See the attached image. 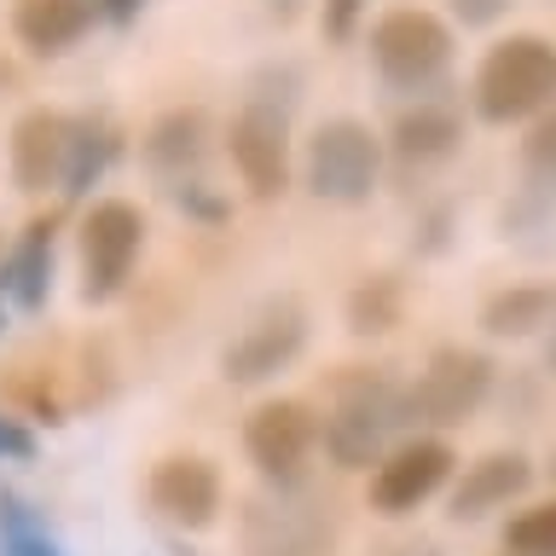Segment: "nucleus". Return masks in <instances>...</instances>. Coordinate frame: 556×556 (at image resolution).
<instances>
[{
    "instance_id": "nucleus-23",
    "label": "nucleus",
    "mask_w": 556,
    "mask_h": 556,
    "mask_svg": "<svg viewBox=\"0 0 556 556\" xmlns=\"http://www.w3.org/2000/svg\"><path fill=\"white\" fill-rule=\"evenodd\" d=\"M0 521H7V556H59V545H52L29 516H17V504H7Z\"/></svg>"
},
{
    "instance_id": "nucleus-7",
    "label": "nucleus",
    "mask_w": 556,
    "mask_h": 556,
    "mask_svg": "<svg viewBox=\"0 0 556 556\" xmlns=\"http://www.w3.org/2000/svg\"><path fill=\"white\" fill-rule=\"evenodd\" d=\"M371 52H377V70L400 87H424L446 70L452 59V35L441 17L429 12H389L371 35Z\"/></svg>"
},
{
    "instance_id": "nucleus-24",
    "label": "nucleus",
    "mask_w": 556,
    "mask_h": 556,
    "mask_svg": "<svg viewBox=\"0 0 556 556\" xmlns=\"http://www.w3.org/2000/svg\"><path fill=\"white\" fill-rule=\"evenodd\" d=\"M359 12H365V0H325V35L330 41H348L359 24Z\"/></svg>"
},
{
    "instance_id": "nucleus-1",
    "label": "nucleus",
    "mask_w": 556,
    "mask_h": 556,
    "mask_svg": "<svg viewBox=\"0 0 556 556\" xmlns=\"http://www.w3.org/2000/svg\"><path fill=\"white\" fill-rule=\"evenodd\" d=\"M337 539V516L325 498L278 481L267 493L243 498L238 510V551L243 556H325Z\"/></svg>"
},
{
    "instance_id": "nucleus-22",
    "label": "nucleus",
    "mask_w": 556,
    "mask_h": 556,
    "mask_svg": "<svg viewBox=\"0 0 556 556\" xmlns=\"http://www.w3.org/2000/svg\"><path fill=\"white\" fill-rule=\"evenodd\" d=\"M394 307H400L394 278H371V285L354 295V330H389L394 325Z\"/></svg>"
},
{
    "instance_id": "nucleus-27",
    "label": "nucleus",
    "mask_w": 556,
    "mask_h": 556,
    "mask_svg": "<svg viewBox=\"0 0 556 556\" xmlns=\"http://www.w3.org/2000/svg\"><path fill=\"white\" fill-rule=\"evenodd\" d=\"M504 7H510V0H452V12H458L464 24H493Z\"/></svg>"
},
{
    "instance_id": "nucleus-16",
    "label": "nucleus",
    "mask_w": 556,
    "mask_h": 556,
    "mask_svg": "<svg viewBox=\"0 0 556 556\" xmlns=\"http://www.w3.org/2000/svg\"><path fill=\"white\" fill-rule=\"evenodd\" d=\"M551 313H556V290H545V285L504 290L486 302V330H498V337H528L533 325H551Z\"/></svg>"
},
{
    "instance_id": "nucleus-31",
    "label": "nucleus",
    "mask_w": 556,
    "mask_h": 556,
    "mask_svg": "<svg viewBox=\"0 0 556 556\" xmlns=\"http://www.w3.org/2000/svg\"><path fill=\"white\" fill-rule=\"evenodd\" d=\"M504 556H521V551H504Z\"/></svg>"
},
{
    "instance_id": "nucleus-12",
    "label": "nucleus",
    "mask_w": 556,
    "mask_h": 556,
    "mask_svg": "<svg viewBox=\"0 0 556 556\" xmlns=\"http://www.w3.org/2000/svg\"><path fill=\"white\" fill-rule=\"evenodd\" d=\"M232 163L255 198H278L290 180V139H285V111L250 104L232 122Z\"/></svg>"
},
{
    "instance_id": "nucleus-17",
    "label": "nucleus",
    "mask_w": 556,
    "mask_h": 556,
    "mask_svg": "<svg viewBox=\"0 0 556 556\" xmlns=\"http://www.w3.org/2000/svg\"><path fill=\"white\" fill-rule=\"evenodd\" d=\"M47 261H52V232H47V220H35L29 238H24V250L7 261V278H0V285L12 290L17 307H35L47 295Z\"/></svg>"
},
{
    "instance_id": "nucleus-8",
    "label": "nucleus",
    "mask_w": 556,
    "mask_h": 556,
    "mask_svg": "<svg viewBox=\"0 0 556 556\" xmlns=\"http://www.w3.org/2000/svg\"><path fill=\"white\" fill-rule=\"evenodd\" d=\"M313 441H319V424H313V412L295 406V400H267V406H255L250 424H243V446H250L261 476H273V481H295V469L307 464Z\"/></svg>"
},
{
    "instance_id": "nucleus-30",
    "label": "nucleus",
    "mask_w": 556,
    "mask_h": 556,
    "mask_svg": "<svg viewBox=\"0 0 556 556\" xmlns=\"http://www.w3.org/2000/svg\"><path fill=\"white\" fill-rule=\"evenodd\" d=\"M551 365H556V337H551Z\"/></svg>"
},
{
    "instance_id": "nucleus-9",
    "label": "nucleus",
    "mask_w": 556,
    "mask_h": 556,
    "mask_svg": "<svg viewBox=\"0 0 556 556\" xmlns=\"http://www.w3.org/2000/svg\"><path fill=\"white\" fill-rule=\"evenodd\" d=\"M302 342H307L302 307H295V302L261 307L255 319L243 325V337L226 348V377H232V382H261V377L285 371V365L302 354Z\"/></svg>"
},
{
    "instance_id": "nucleus-15",
    "label": "nucleus",
    "mask_w": 556,
    "mask_h": 556,
    "mask_svg": "<svg viewBox=\"0 0 556 556\" xmlns=\"http://www.w3.org/2000/svg\"><path fill=\"white\" fill-rule=\"evenodd\" d=\"M93 24V0H24L17 7V35L35 52H64L81 41V29Z\"/></svg>"
},
{
    "instance_id": "nucleus-2",
    "label": "nucleus",
    "mask_w": 556,
    "mask_h": 556,
    "mask_svg": "<svg viewBox=\"0 0 556 556\" xmlns=\"http://www.w3.org/2000/svg\"><path fill=\"white\" fill-rule=\"evenodd\" d=\"M556 99V47L539 41V35H516V41H498L481 59L476 76V104L486 122H516L533 116Z\"/></svg>"
},
{
    "instance_id": "nucleus-20",
    "label": "nucleus",
    "mask_w": 556,
    "mask_h": 556,
    "mask_svg": "<svg viewBox=\"0 0 556 556\" xmlns=\"http://www.w3.org/2000/svg\"><path fill=\"white\" fill-rule=\"evenodd\" d=\"M146 151H151L156 168H186V163H198V151H203V116H198V111L163 116V122L151 128Z\"/></svg>"
},
{
    "instance_id": "nucleus-29",
    "label": "nucleus",
    "mask_w": 556,
    "mask_h": 556,
    "mask_svg": "<svg viewBox=\"0 0 556 556\" xmlns=\"http://www.w3.org/2000/svg\"><path fill=\"white\" fill-rule=\"evenodd\" d=\"M134 7V0H111V12H128Z\"/></svg>"
},
{
    "instance_id": "nucleus-18",
    "label": "nucleus",
    "mask_w": 556,
    "mask_h": 556,
    "mask_svg": "<svg viewBox=\"0 0 556 556\" xmlns=\"http://www.w3.org/2000/svg\"><path fill=\"white\" fill-rule=\"evenodd\" d=\"M452 146H458V122L446 111H412V116H400V128H394V151L406 156V163H434V156H446Z\"/></svg>"
},
{
    "instance_id": "nucleus-11",
    "label": "nucleus",
    "mask_w": 556,
    "mask_h": 556,
    "mask_svg": "<svg viewBox=\"0 0 556 556\" xmlns=\"http://www.w3.org/2000/svg\"><path fill=\"white\" fill-rule=\"evenodd\" d=\"M446 476H452V452H446L441 441H412V446H400V452H389V458L377 464V476H371V510L406 516V510H417L424 498L441 493Z\"/></svg>"
},
{
    "instance_id": "nucleus-3",
    "label": "nucleus",
    "mask_w": 556,
    "mask_h": 556,
    "mask_svg": "<svg viewBox=\"0 0 556 556\" xmlns=\"http://www.w3.org/2000/svg\"><path fill=\"white\" fill-rule=\"evenodd\" d=\"M406 424V394L382 377H359L337 394V406L325 417V446L342 469H365L382 458L389 434Z\"/></svg>"
},
{
    "instance_id": "nucleus-5",
    "label": "nucleus",
    "mask_w": 556,
    "mask_h": 556,
    "mask_svg": "<svg viewBox=\"0 0 556 556\" xmlns=\"http://www.w3.org/2000/svg\"><path fill=\"white\" fill-rule=\"evenodd\" d=\"M307 186L330 203H359L377 186V139L359 122H325L307 139Z\"/></svg>"
},
{
    "instance_id": "nucleus-19",
    "label": "nucleus",
    "mask_w": 556,
    "mask_h": 556,
    "mask_svg": "<svg viewBox=\"0 0 556 556\" xmlns=\"http://www.w3.org/2000/svg\"><path fill=\"white\" fill-rule=\"evenodd\" d=\"M116 139L104 122H81L70 128V146H64V191H87V180H99L104 163H111Z\"/></svg>"
},
{
    "instance_id": "nucleus-13",
    "label": "nucleus",
    "mask_w": 556,
    "mask_h": 556,
    "mask_svg": "<svg viewBox=\"0 0 556 556\" xmlns=\"http://www.w3.org/2000/svg\"><path fill=\"white\" fill-rule=\"evenodd\" d=\"M64 146H70V122L59 111H29L12 128V180L17 191H47L64 174Z\"/></svg>"
},
{
    "instance_id": "nucleus-21",
    "label": "nucleus",
    "mask_w": 556,
    "mask_h": 556,
    "mask_svg": "<svg viewBox=\"0 0 556 556\" xmlns=\"http://www.w3.org/2000/svg\"><path fill=\"white\" fill-rule=\"evenodd\" d=\"M504 551H521V556H556V498L521 510L510 528H504Z\"/></svg>"
},
{
    "instance_id": "nucleus-4",
    "label": "nucleus",
    "mask_w": 556,
    "mask_h": 556,
    "mask_svg": "<svg viewBox=\"0 0 556 556\" xmlns=\"http://www.w3.org/2000/svg\"><path fill=\"white\" fill-rule=\"evenodd\" d=\"M493 389V359L486 354H469V348H441L429 359V371L406 389V424H464L469 412L486 400Z\"/></svg>"
},
{
    "instance_id": "nucleus-25",
    "label": "nucleus",
    "mask_w": 556,
    "mask_h": 556,
    "mask_svg": "<svg viewBox=\"0 0 556 556\" xmlns=\"http://www.w3.org/2000/svg\"><path fill=\"white\" fill-rule=\"evenodd\" d=\"M528 163H533V168H556V111L528 134Z\"/></svg>"
},
{
    "instance_id": "nucleus-10",
    "label": "nucleus",
    "mask_w": 556,
    "mask_h": 556,
    "mask_svg": "<svg viewBox=\"0 0 556 556\" xmlns=\"http://www.w3.org/2000/svg\"><path fill=\"white\" fill-rule=\"evenodd\" d=\"M151 510L174 521V528H208L220 510V476L215 464L198 458V452H174L151 469Z\"/></svg>"
},
{
    "instance_id": "nucleus-6",
    "label": "nucleus",
    "mask_w": 556,
    "mask_h": 556,
    "mask_svg": "<svg viewBox=\"0 0 556 556\" xmlns=\"http://www.w3.org/2000/svg\"><path fill=\"white\" fill-rule=\"evenodd\" d=\"M139 238H146V220H139L134 203H93V215L81 220V295L87 302H104V295L122 290Z\"/></svg>"
},
{
    "instance_id": "nucleus-28",
    "label": "nucleus",
    "mask_w": 556,
    "mask_h": 556,
    "mask_svg": "<svg viewBox=\"0 0 556 556\" xmlns=\"http://www.w3.org/2000/svg\"><path fill=\"white\" fill-rule=\"evenodd\" d=\"M295 7H302V0H273V12H285V17H290Z\"/></svg>"
},
{
    "instance_id": "nucleus-14",
    "label": "nucleus",
    "mask_w": 556,
    "mask_h": 556,
    "mask_svg": "<svg viewBox=\"0 0 556 556\" xmlns=\"http://www.w3.org/2000/svg\"><path fill=\"white\" fill-rule=\"evenodd\" d=\"M528 476H533V469H528L521 452H493V458L469 464L464 481H458V493H452V516L476 521L486 510H498V504H510L521 486H528Z\"/></svg>"
},
{
    "instance_id": "nucleus-26",
    "label": "nucleus",
    "mask_w": 556,
    "mask_h": 556,
    "mask_svg": "<svg viewBox=\"0 0 556 556\" xmlns=\"http://www.w3.org/2000/svg\"><path fill=\"white\" fill-rule=\"evenodd\" d=\"M29 452H35V434L12 424V417H0V458H29Z\"/></svg>"
}]
</instances>
